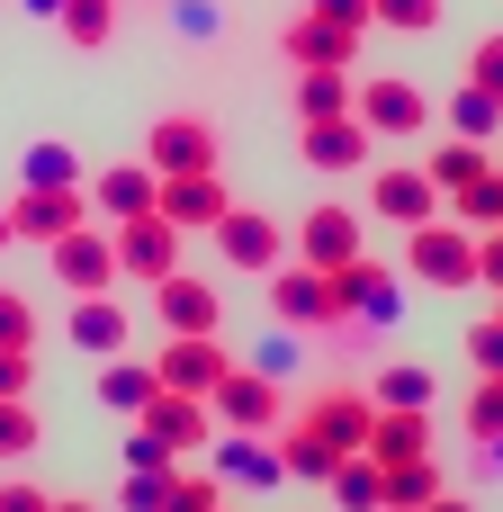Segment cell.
I'll return each mask as SVG.
<instances>
[{
	"mask_svg": "<svg viewBox=\"0 0 503 512\" xmlns=\"http://www.w3.org/2000/svg\"><path fill=\"white\" fill-rule=\"evenodd\" d=\"M405 279H423L432 297H450V288H477V234H468L459 216H432V225H414V234H405Z\"/></svg>",
	"mask_w": 503,
	"mask_h": 512,
	"instance_id": "obj_1",
	"label": "cell"
},
{
	"mask_svg": "<svg viewBox=\"0 0 503 512\" xmlns=\"http://www.w3.org/2000/svg\"><path fill=\"white\" fill-rule=\"evenodd\" d=\"M270 315H279L288 333H333V324H342L333 270H315V261H279V270H270Z\"/></svg>",
	"mask_w": 503,
	"mask_h": 512,
	"instance_id": "obj_2",
	"label": "cell"
},
{
	"mask_svg": "<svg viewBox=\"0 0 503 512\" xmlns=\"http://www.w3.org/2000/svg\"><path fill=\"white\" fill-rule=\"evenodd\" d=\"M360 126H369L378 144H414V135H432V99H423L405 72H369V81H360Z\"/></svg>",
	"mask_w": 503,
	"mask_h": 512,
	"instance_id": "obj_3",
	"label": "cell"
},
{
	"mask_svg": "<svg viewBox=\"0 0 503 512\" xmlns=\"http://www.w3.org/2000/svg\"><path fill=\"white\" fill-rule=\"evenodd\" d=\"M117 234V279H144V288H162L171 270H180V225L153 207V216H126V225H108Z\"/></svg>",
	"mask_w": 503,
	"mask_h": 512,
	"instance_id": "obj_4",
	"label": "cell"
},
{
	"mask_svg": "<svg viewBox=\"0 0 503 512\" xmlns=\"http://www.w3.org/2000/svg\"><path fill=\"white\" fill-rule=\"evenodd\" d=\"M441 207H450V198L432 189V171H423V162H387V171H369V216H387V225H405V234H414V225H432Z\"/></svg>",
	"mask_w": 503,
	"mask_h": 512,
	"instance_id": "obj_5",
	"label": "cell"
},
{
	"mask_svg": "<svg viewBox=\"0 0 503 512\" xmlns=\"http://www.w3.org/2000/svg\"><path fill=\"white\" fill-rule=\"evenodd\" d=\"M216 252H225V270H252V279H270V270L288 261V225H279V216H261V207H225V225H216Z\"/></svg>",
	"mask_w": 503,
	"mask_h": 512,
	"instance_id": "obj_6",
	"label": "cell"
},
{
	"mask_svg": "<svg viewBox=\"0 0 503 512\" xmlns=\"http://www.w3.org/2000/svg\"><path fill=\"white\" fill-rule=\"evenodd\" d=\"M207 405H216V432H279V414H288L270 369H225Z\"/></svg>",
	"mask_w": 503,
	"mask_h": 512,
	"instance_id": "obj_7",
	"label": "cell"
},
{
	"mask_svg": "<svg viewBox=\"0 0 503 512\" xmlns=\"http://www.w3.org/2000/svg\"><path fill=\"white\" fill-rule=\"evenodd\" d=\"M279 54H288V72H351L360 63V36L333 27V18H315V9H297L279 27Z\"/></svg>",
	"mask_w": 503,
	"mask_h": 512,
	"instance_id": "obj_8",
	"label": "cell"
},
{
	"mask_svg": "<svg viewBox=\"0 0 503 512\" xmlns=\"http://www.w3.org/2000/svg\"><path fill=\"white\" fill-rule=\"evenodd\" d=\"M144 162H153L162 180H171V171H216V126L189 117V108H171V117L144 126Z\"/></svg>",
	"mask_w": 503,
	"mask_h": 512,
	"instance_id": "obj_9",
	"label": "cell"
},
{
	"mask_svg": "<svg viewBox=\"0 0 503 512\" xmlns=\"http://www.w3.org/2000/svg\"><path fill=\"white\" fill-rule=\"evenodd\" d=\"M297 423H306V432H324L342 459H360V450H369V432H378V396H369V387H324Z\"/></svg>",
	"mask_w": 503,
	"mask_h": 512,
	"instance_id": "obj_10",
	"label": "cell"
},
{
	"mask_svg": "<svg viewBox=\"0 0 503 512\" xmlns=\"http://www.w3.org/2000/svg\"><path fill=\"white\" fill-rule=\"evenodd\" d=\"M72 225H90V189H18L9 198V234L18 243H63Z\"/></svg>",
	"mask_w": 503,
	"mask_h": 512,
	"instance_id": "obj_11",
	"label": "cell"
},
{
	"mask_svg": "<svg viewBox=\"0 0 503 512\" xmlns=\"http://www.w3.org/2000/svg\"><path fill=\"white\" fill-rule=\"evenodd\" d=\"M54 252V279L72 288V297H99V288H117V234H99V225H72L63 243H45Z\"/></svg>",
	"mask_w": 503,
	"mask_h": 512,
	"instance_id": "obj_12",
	"label": "cell"
},
{
	"mask_svg": "<svg viewBox=\"0 0 503 512\" xmlns=\"http://www.w3.org/2000/svg\"><path fill=\"white\" fill-rule=\"evenodd\" d=\"M333 297H342V315H351V324H396V315H405L396 270H387V261H369V252L333 270Z\"/></svg>",
	"mask_w": 503,
	"mask_h": 512,
	"instance_id": "obj_13",
	"label": "cell"
},
{
	"mask_svg": "<svg viewBox=\"0 0 503 512\" xmlns=\"http://www.w3.org/2000/svg\"><path fill=\"white\" fill-rule=\"evenodd\" d=\"M153 315H162V333H225V288L171 270V279L153 288Z\"/></svg>",
	"mask_w": 503,
	"mask_h": 512,
	"instance_id": "obj_14",
	"label": "cell"
},
{
	"mask_svg": "<svg viewBox=\"0 0 503 512\" xmlns=\"http://www.w3.org/2000/svg\"><path fill=\"white\" fill-rule=\"evenodd\" d=\"M234 360L216 351V333H171L162 342V360H153V378L171 387V396H216V378H225Z\"/></svg>",
	"mask_w": 503,
	"mask_h": 512,
	"instance_id": "obj_15",
	"label": "cell"
},
{
	"mask_svg": "<svg viewBox=\"0 0 503 512\" xmlns=\"http://www.w3.org/2000/svg\"><path fill=\"white\" fill-rule=\"evenodd\" d=\"M153 207H162V171H153V162H108V171L90 180V216H108V225L153 216Z\"/></svg>",
	"mask_w": 503,
	"mask_h": 512,
	"instance_id": "obj_16",
	"label": "cell"
},
{
	"mask_svg": "<svg viewBox=\"0 0 503 512\" xmlns=\"http://www.w3.org/2000/svg\"><path fill=\"white\" fill-rule=\"evenodd\" d=\"M297 261H315V270H342V261H360V207H306V225H297Z\"/></svg>",
	"mask_w": 503,
	"mask_h": 512,
	"instance_id": "obj_17",
	"label": "cell"
},
{
	"mask_svg": "<svg viewBox=\"0 0 503 512\" xmlns=\"http://www.w3.org/2000/svg\"><path fill=\"white\" fill-rule=\"evenodd\" d=\"M225 207H234V198H225V171H171V180H162V216H171L180 234H189V225L216 234Z\"/></svg>",
	"mask_w": 503,
	"mask_h": 512,
	"instance_id": "obj_18",
	"label": "cell"
},
{
	"mask_svg": "<svg viewBox=\"0 0 503 512\" xmlns=\"http://www.w3.org/2000/svg\"><path fill=\"white\" fill-rule=\"evenodd\" d=\"M135 423H144L153 441H171V450H198V441H216V432H207V423H216V405H207V396H171V387H162V396H153Z\"/></svg>",
	"mask_w": 503,
	"mask_h": 512,
	"instance_id": "obj_19",
	"label": "cell"
},
{
	"mask_svg": "<svg viewBox=\"0 0 503 512\" xmlns=\"http://www.w3.org/2000/svg\"><path fill=\"white\" fill-rule=\"evenodd\" d=\"M369 459H378V468H405V459H432V414H423V405H378V432H369Z\"/></svg>",
	"mask_w": 503,
	"mask_h": 512,
	"instance_id": "obj_20",
	"label": "cell"
},
{
	"mask_svg": "<svg viewBox=\"0 0 503 512\" xmlns=\"http://www.w3.org/2000/svg\"><path fill=\"white\" fill-rule=\"evenodd\" d=\"M369 153H378V135L360 126V108H351V117H324V126H306V162H315V171H360Z\"/></svg>",
	"mask_w": 503,
	"mask_h": 512,
	"instance_id": "obj_21",
	"label": "cell"
},
{
	"mask_svg": "<svg viewBox=\"0 0 503 512\" xmlns=\"http://www.w3.org/2000/svg\"><path fill=\"white\" fill-rule=\"evenodd\" d=\"M216 477H234V486H279L288 468H279V441H270V432H216Z\"/></svg>",
	"mask_w": 503,
	"mask_h": 512,
	"instance_id": "obj_22",
	"label": "cell"
},
{
	"mask_svg": "<svg viewBox=\"0 0 503 512\" xmlns=\"http://www.w3.org/2000/svg\"><path fill=\"white\" fill-rule=\"evenodd\" d=\"M72 351H90V360H117L126 351V306L99 288V297H72Z\"/></svg>",
	"mask_w": 503,
	"mask_h": 512,
	"instance_id": "obj_23",
	"label": "cell"
},
{
	"mask_svg": "<svg viewBox=\"0 0 503 512\" xmlns=\"http://www.w3.org/2000/svg\"><path fill=\"white\" fill-rule=\"evenodd\" d=\"M153 396H162L153 360H126V351H117V360H99V405H108V414H126V423H135Z\"/></svg>",
	"mask_w": 503,
	"mask_h": 512,
	"instance_id": "obj_24",
	"label": "cell"
},
{
	"mask_svg": "<svg viewBox=\"0 0 503 512\" xmlns=\"http://www.w3.org/2000/svg\"><path fill=\"white\" fill-rule=\"evenodd\" d=\"M279 441V468L297 477V486H333V468H342V450L324 441V432H306V423H288V432H270Z\"/></svg>",
	"mask_w": 503,
	"mask_h": 512,
	"instance_id": "obj_25",
	"label": "cell"
},
{
	"mask_svg": "<svg viewBox=\"0 0 503 512\" xmlns=\"http://www.w3.org/2000/svg\"><path fill=\"white\" fill-rule=\"evenodd\" d=\"M351 108H360L351 72H297V126H324V117H351Z\"/></svg>",
	"mask_w": 503,
	"mask_h": 512,
	"instance_id": "obj_26",
	"label": "cell"
},
{
	"mask_svg": "<svg viewBox=\"0 0 503 512\" xmlns=\"http://www.w3.org/2000/svg\"><path fill=\"white\" fill-rule=\"evenodd\" d=\"M423 171H432V189H441V198H459L468 180H486V171H495V153H486V144H468V135H450Z\"/></svg>",
	"mask_w": 503,
	"mask_h": 512,
	"instance_id": "obj_27",
	"label": "cell"
},
{
	"mask_svg": "<svg viewBox=\"0 0 503 512\" xmlns=\"http://www.w3.org/2000/svg\"><path fill=\"white\" fill-rule=\"evenodd\" d=\"M333 504H351V512H387V468L360 450V459H342L333 468Z\"/></svg>",
	"mask_w": 503,
	"mask_h": 512,
	"instance_id": "obj_28",
	"label": "cell"
},
{
	"mask_svg": "<svg viewBox=\"0 0 503 512\" xmlns=\"http://www.w3.org/2000/svg\"><path fill=\"white\" fill-rule=\"evenodd\" d=\"M450 135H468V144H495V135H503V99L468 81V90L450 99Z\"/></svg>",
	"mask_w": 503,
	"mask_h": 512,
	"instance_id": "obj_29",
	"label": "cell"
},
{
	"mask_svg": "<svg viewBox=\"0 0 503 512\" xmlns=\"http://www.w3.org/2000/svg\"><path fill=\"white\" fill-rule=\"evenodd\" d=\"M432 495H450V486H441V459H405V468H387V512H423Z\"/></svg>",
	"mask_w": 503,
	"mask_h": 512,
	"instance_id": "obj_30",
	"label": "cell"
},
{
	"mask_svg": "<svg viewBox=\"0 0 503 512\" xmlns=\"http://www.w3.org/2000/svg\"><path fill=\"white\" fill-rule=\"evenodd\" d=\"M369 396H378V405H423V414H432V369H423V360H387V369L369 378Z\"/></svg>",
	"mask_w": 503,
	"mask_h": 512,
	"instance_id": "obj_31",
	"label": "cell"
},
{
	"mask_svg": "<svg viewBox=\"0 0 503 512\" xmlns=\"http://www.w3.org/2000/svg\"><path fill=\"white\" fill-rule=\"evenodd\" d=\"M54 27H63L81 54H99V45L117 36V0H63V18H54Z\"/></svg>",
	"mask_w": 503,
	"mask_h": 512,
	"instance_id": "obj_32",
	"label": "cell"
},
{
	"mask_svg": "<svg viewBox=\"0 0 503 512\" xmlns=\"http://www.w3.org/2000/svg\"><path fill=\"white\" fill-rule=\"evenodd\" d=\"M450 216H459L468 234H495V225H503V171H486V180H468V189L450 198Z\"/></svg>",
	"mask_w": 503,
	"mask_h": 512,
	"instance_id": "obj_33",
	"label": "cell"
},
{
	"mask_svg": "<svg viewBox=\"0 0 503 512\" xmlns=\"http://www.w3.org/2000/svg\"><path fill=\"white\" fill-rule=\"evenodd\" d=\"M27 189H81L72 144H27Z\"/></svg>",
	"mask_w": 503,
	"mask_h": 512,
	"instance_id": "obj_34",
	"label": "cell"
},
{
	"mask_svg": "<svg viewBox=\"0 0 503 512\" xmlns=\"http://www.w3.org/2000/svg\"><path fill=\"white\" fill-rule=\"evenodd\" d=\"M45 441V423L27 414V396H0V459H27Z\"/></svg>",
	"mask_w": 503,
	"mask_h": 512,
	"instance_id": "obj_35",
	"label": "cell"
},
{
	"mask_svg": "<svg viewBox=\"0 0 503 512\" xmlns=\"http://www.w3.org/2000/svg\"><path fill=\"white\" fill-rule=\"evenodd\" d=\"M468 432H477V441H503V369L468 387Z\"/></svg>",
	"mask_w": 503,
	"mask_h": 512,
	"instance_id": "obj_36",
	"label": "cell"
},
{
	"mask_svg": "<svg viewBox=\"0 0 503 512\" xmlns=\"http://www.w3.org/2000/svg\"><path fill=\"white\" fill-rule=\"evenodd\" d=\"M126 468H135V477H171V468H180V450H171V441H153V432L135 423V432H126Z\"/></svg>",
	"mask_w": 503,
	"mask_h": 512,
	"instance_id": "obj_37",
	"label": "cell"
},
{
	"mask_svg": "<svg viewBox=\"0 0 503 512\" xmlns=\"http://www.w3.org/2000/svg\"><path fill=\"white\" fill-rule=\"evenodd\" d=\"M0 351H36V306L18 288H0Z\"/></svg>",
	"mask_w": 503,
	"mask_h": 512,
	"instance_id": "obj_38",
	"label": "cell"
},
{
	"mask_svg": "<svg viewBox=\"0 0 503 512\" xmlns=\"http://www.w3.org/2000/svg\"><path fill=\"white\" fill-rule=\"evenodd\" d=\"M450 0H378V27H405V36H432Z\"/></svg>",
	"mask_w": 503,
	"mask_h": 512,
	"instance_id": "obj_39",
	"label": "cell"
},
{
	"mask_svg": "<svg viewBox=\"0 0 503 512\" xmlns=\"http://www.w3.org/2000/svg\"><path fill=\"white\" fill-rule=\"evenodd\" d=\"M216 504H225V495H216V477H171L153 512H216Z\"/></svg>",
	"mask_w": 503,
	"mask_h": 512,
	"instance_id": "obj_40",
	"label": "cell"
},
{
	"mask_svg": "<svg viewBox=\"0 0 503 512\" xmlns=\"http://www.w3.org/2000/svg\"><path fill=\"white\" fill-rule=\"evenodd\" d=\"M468 81L503 99V27H495V36H477V54H468Z\"/></svg>",
	"mask_w": 503,
	"mask_h": 512,
	"instance_id": "obj_41",
	"label": "cell"
},
{
	"mask_svg": "<svg viewBox=\"0 0 503 512\" xmlns=\"http://www.w3.org/2000/svg\"><path fill=\"white\" fill-rule=\"evenodd\" d=\"M468 360H477V378H495V369H503V324H495V315L468 324Z\"/></svg>",
	"mask_w": 503,
	"mask_h": 512,
	"instance_id": "obj_42",
	"label": "cell"
},
{
	"mask_svg": "<svg viewBox=\"0 0 503 512\" xmlns=\"http://www.w3.org/2000/svg\"><path fill=\"white\" fill-rule=\"evenodd\" d=\"M306 9H315V18H333V27H351V36H360V27H378V0H306Z\"/></svg>",
	"mask_w": 503,
	"mask_h": 512,
	"instance_id": "obj_43",
	"label": "cell"
},
{
	"mask_svg": "<svg viewBox=\"0 0 503 512\" xmlns=\"http://www.w3.org/2000/svg\"><path fill=\"white\" fill-rule=\"evenodd\" d=\"M0 512H54V495L27 486V477H0Z\"/></svg>",
	"mask_w": 503,
	"mask_h": 512,
	"instance_id": "obj_44",
	"label": "cell"
},
{
	"mask_svg": "<svg viewBox=\"0 0 503 512\" xmlns=\"http://www.w3.org/2000/svg\"><path fill=\"white\" fill-rule=\"evenodd\" d=\"M477 288H495V297H503V225H495V234H477Z\"/></svg>",
	"mask_w": 503,
	"mask_h": 512,
	"instance_id": "obj_45",
	"label": "cell"
},
{
	"mask_svg": "<svg viewBox=\"0 0 503 512\" xmlns=\"http://www.w3.org/2000/svg\"><path fill=\"white\" fill-rule=\"evenodd\" d=\"M171 477H180V468H171ZM171 477H135V468H126V495H117V504H126V512H153V504H162V486H171Z\"/></svg>",
	"mask_w": 503,
	"mask_h": 512,
	"instance_id": "obj_46",
	"label": "cell"
},
{
	"mask_svg": "<svg viewBox=\"0 0 503 512\" xmlns=\"http://www.w3.org/2000/svg\"><path fill=\"white\" fill-rule=\"evenodd\" d=\"M36 387V360L27 351H0V396H27Z\"/></svg>",
	"mask_w": 503,
	"mask_h": 512,
	"instance_id": "obj_47",
	"label": "cell"
},
{
	"mask_svg": "<svg viewBox=\"0 0 503 512\" xmlns=\"http://www.w3.org/2000/svg\"><path fill=\"white\" fill-rule=\"evenodd\" d=\"M252 369H270V378H288V369H297V342H288V324H279V342H270V351H261Z\"/></svg>",
	"mask_w": 503,
	"mask_h": 512,
	"instance_id": "obj_48",
	"label": "cell"
},
{
	"mask_svg": "<svg viewBox=\"0 0 503 512\" xmlns=\"http://www.w3.org/2000/svg\"><path fill=\"white\" fill-rule=\"evenodd\" d=\"M423 512H477V504H468V495H432Z\"/></svg>",
	"mask_w": 503,
	"mask_h": 512,
	"instance_id": "obj_49",
	"label": "cell"
},
{
	"mask_svg": "<svg viewBox=\"0 0 503 512\" xmlns=\"http://www.w3.org/2000/svg\"><path fill=\"white\" fill-rule=\"evenodd\" d=\"M54 512H108V504H90V495H72V504H63V495H54Z\"/></svg>",
	"mask_w": 503,
	"mask_h": 512,
	"instance_id": "obj_50",
	"label": "cell"
},
{
	"mask_svg": "<svg viewBox=\"0 0 503 512\" xmlns=\"http://www.w3.org/2000/svg\"><path fill=\"white\" fill-rule=\"evenodd\" d=\"M18 9H36V18H63V0H18Z\"/></svg>",
	"mask_w": 503,
	"mask_h": 512,
	"instance_id": "obj_51",
	"label": "cell"
},
{
	"mask_svg": "<svg viewBox=\"0 0 503 512\" xmlns=\"http://www.w3.org/2000/svg\"><path fill=\"white\" fill-rule=\"evenodd\" d=\"M9 243H18V234H9V207H0V252H9Z\"/></svg>",
	"mask_w": 503,
	"mask_h": 512,
	"instance_id": "obj_52",
	"label": "cell"
},
{
	"mask_svg": "<svg viewBox=\"0 0 503 512\" xmlns=\"http://www.w3.org/2000/svg\"><path fill=\"white\" fill-rule=\"evenodd\" d=\"M495 324H503V306H495Z\"/></svg>",
	"mask_w": 503,
	"mask_h": 512,
	"instance_id": "obj_53",
	"label": "cell"
},
{
	"mask_svg": "<svg viewBox=\"0 0 503 512\" xmlns=\"http://www.w3.org/2000/svg\"><path fill=\"white\" fill-rule=\"evenodd\" d=\"M216 512H234V504H216Z\"/></svg>",
	"mask_w": 503,
	"mask_h": 512,
	"instance_id": "obj_54",
	"label": "cell"
}]
</instances>
